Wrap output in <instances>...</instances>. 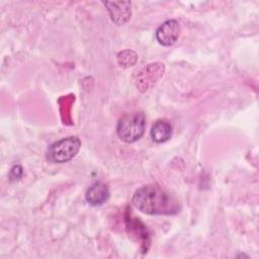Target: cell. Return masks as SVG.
Listing matches in <instances>:
<instances>
[{
  "instance_id": "5b68a950",
  "label": "cell",
  "mask_w": 259,
  "mask_h": 259,
  "mask_svg": "<svg viewBox=\"0 0 259 259\" xmlns=\"http://www.w3.org/2000/svg\"><path fill=\"white\" fill-rule=\"evenodd\" d=\"M104 5L107 7L111 20L118 24H124L131 18V2L128 1H117V2H105Z\"/></svg>"
},
{
  "instance_id": "6da1fadb",
  "label": "cell",
  "mask_w": 259,
  "mask_h": 259,
  "mask_svg": "<svg viewBox=\"0 0 259 259\" xmlns=\"http://www.w3.org/2000/svg\"><path fill=\"white\" fill-rule=\"evenodd\" d=\"M132 202L136 208L147 214H176L180 204L170 193L157 185H145L136 190Z\"/></svg>"
},
{
  "instance_id": "8fae6325",
  "label": "cell",
  "mask_w": 259,
  "mask_h": 259,
  "mask_svg": "<svg viewBox=\"0 0 259 259\" xmlns=\"http://www.w3.org/2000/svg\"><path fill=\"white\" fill-rule=\"evenodd\" d=\"M21 174H22V168L19 165H16L10 171V178L11 179L19 178L21 176Z\"/></svg>"
},
{
  "instance_id": "ba28073f",
  "label": "cell",
  "mask_w": 259,
  "mask_h": 259,
  "mask_svg": "<svg viewBox=\"0 0 259 259\" xmlns=\"http://www.w3.org/2000/svg\"><path fill=\"white\" fill-rule=\"evenodd\" d=\"M172 136V125L168 120L159 119L151 128V137L154 142L161 144L167 142Z\"/></svg>"
},
{
  "instance_id": "30bf717a",
  "label": "cell",
  "mask_w": 259,
  "mask_h": 259,
  "mask_svg": "<svg viewBox=\"0 0 259 259\" xmlns=\"http://www.w3.org/2000/svg\"><path fill=\"white\" fill-rule=\"evenodd\" d=\"M117 61L119 66L130 67L137 61V55L132 51H123L117 55Z\"/></svg>"
},
{
  "instance_id": "52a82bcc",
  "label": "cell",
  "mask_w": 259,
  "mask_h": 259,
  "mask_svg": "<svg viewBox=\"0 0 259 259\" xmlns=\"http://www.w3.org/2000/svg\"><path fill=\"white\" fill-rule=\"evenodd\" d=\"M109 198V189L103 182L93 183L86 191V200L91 205H100Z\"/></svg>"
},
{
  "instance_id": "8992f818",
  "label": "cell",
  "mask_w": 259,
  "mask_h": 259,
  "mask_svg": "<svg viewBox=\"0 0 259 259\" xmlns=\"http://www.w3.org/2000/svg\"><path fill=\"white\" fill-rule=\"evenodd\" d=\"M164 66L161 63H155V64H149L147 68H145V72L142 73L139 77L138 84L141 90H147L153 83L158 80L161 75H163Z\"/></svg>"
},
{
  "instance_id": "7a4b0ae2",
  "label": "cell",
  "mask_w": 259,
  "mask_h": 259,
  "mask_svg": "<svg viewBox=\"0 0 259 259\" xmlns=\"http://www.w3.org/2000/svg\"><path fill=\"white\" fill-rule=\"evenodd\" d=\"M146 116L143 111L125 113L117 122L116 134L125 143L138 141L145 133Z\"/></svg>"
},
{
  "instance_id": "9c48e42d",
  "label": "cell",
  "mask_w": 259,
  "mask_h": 259,
  "mask_svg": "<svg viewBox=\"0 0 259 259\" xmlns=\"http://www.w3.org/2000/svg\"><path fill=\"white\" fill-rule=\"evenodd\" d=\"M125 223H126V228L130 230V234L134 235L138 238V240L142 241V244L144 246L149 245L150 240H149V234L147 232V229L145 225L139 221L137 218H131L128 215L125 217Z\"/></svg>"
},
{
  "instance_id": "3957f363",
  "label": "cell",
  "mask_w": 259,
  "mask_h": 259,
  "mask_svg": "<svg viewBox=\"0 0 259 259\" xmlns=\"http://www.w3.org/2000/svg\"><path fill=\"white\" fill-rule=\"evenodd\" d=\"M81 147L77 137H68L55 142L48 150L47 158L52 163H65L75 157Z\"/></svg>"
},
{
  "instance_id": "277c9868",
  "label": "cell",
  "mask_w": 259,
  "mask_h": 259,
  "mask_svg": "<svg viewBox=\"0 0 259 259\" xmlns=\"http://www.w3.org/2000/svg\"><path fill=\"white\" fill-rule=\"evenodd\" d=\"M180 25L177 20L169 19L163 22L156 30V39L164 47L172 46L179 37Z\"/></svg>"
}]
</instances>
